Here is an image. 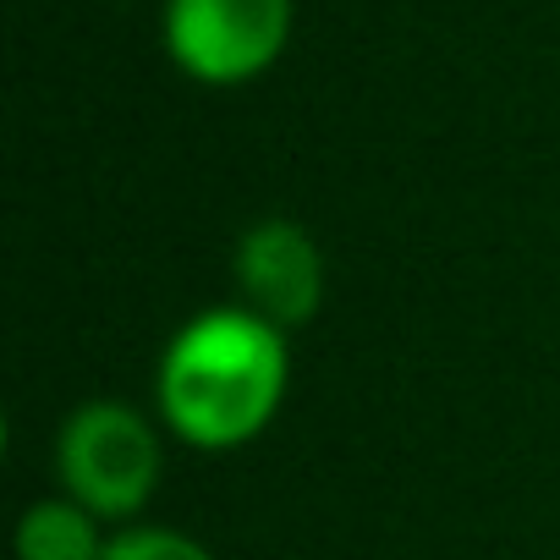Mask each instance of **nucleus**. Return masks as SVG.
<instances>
[{"label":"nucleus","mask_w":560,"mask_h":560,"mask_svg":"<svg viewBox=\"0 0 560 560\" xmlns=\"http://www.w3.org/2000/svg\"><path fill=\"white\" fill-rule=\"evenodd\" d=\"M61 494L89 505L100 522H138L160 489L165 445L160 429L127 401H83L56 434Z\"/></svg>","instance_id":"f03ea898"},{"label":"nucleus","mask_w":560,"mask_h":560,"mask_svg":"<svg viewBox=\"0 0 560 560\" xmlns=\"http://www.w3.org/2000/svg\"><path fill=\"white\" fill-rule=\"evenodd\" d=\"M236 303L269 319L275 330H303L325 303V253L308 225L292 214H264L242 231L231 253Z\"/></svg>","instance_id":"20e7f679"},{"label":"nucleus","mask_w":560,"mask_h":560,"mask_svg":"<svg viewBox=\"0 0 560 560\" xmlns=\"http://www.w3.org/2000/svg\"><path fill=\"white\" fill-rule=\"evenodd\" d=\"M292 0H165L160 45L203 89H242L292 45Z\"/></svg>","instance_id":"7ed1b4c3"},{"label":"nucleus","mask_w":560,"mask_h":560,"mask_svg":"<svg viewBox=\"0 0 560 560\" xmlns=\"http://www.w3.org/2000/svg\"><path fill=\"white\" fill-rule=\"evenodd\" d=\"M100 560H214L192 533H176V527H149V522H127L110 533L105 555Z\"/></svg>","instance_id":"423d86ee"},{"label":"nucleus","mask_w":560,"mask_h":560,"mask_svg":"<svg viewBox=\"0 0 560 560\" xmlns=\"http://www.w3.org/2000/svg\"><path fill=\"white\" fill-rule=\"evenodd\" d=\"M292 385V347L242 303L187 319L160 352L154 396L160 423L192 451H242L253 445Z\"/></svg>","instance_id":"f257e3e1"},{"label":"nucleus","mask_w":560,"mask_h":560,"mask_svg":"<svg viewBox=\"0 0 560 560\" xmlns=\"http://www.w3.org/2000/svg\"><path fill=\"white\" fill-rule=\"evenodd\" d=\"M105 544L110 538L100 533V516L72 494L34 500L18 516V560H100Z\"/></svg>","instance_id":"39448f33"}]
</instances>
